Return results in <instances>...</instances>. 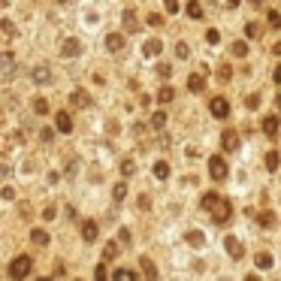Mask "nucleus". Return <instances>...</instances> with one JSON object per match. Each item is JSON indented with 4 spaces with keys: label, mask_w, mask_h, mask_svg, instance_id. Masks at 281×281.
Segmentation results:
<instances>
[{
    "label": "nucleus",
    "mask_w": 281,
    "mask_h": 281,
    "mask_svg": "<svg viewBox=\"0 0 281 281\" xmlns=\"http://www.w3.org/2000/svg\"><path fill=\"white\" fill-rule=\"evenodd\" d=\"M221 145H224L227 151H236V148H239V133H236L233 127L224 130V133H221Z\"/></svg>",
    "instance_id": "11"
},
{
    "label": "nucleus",
    "mask_w": 281,
    "mask_h": 281,
    "mask_svg": "<svg viewBox=\"0 0 281 281\" xmlns=\"http://www.w3.org/2000/svg\"><path fill=\"white\" fill-rule=\"evenodd\" d=\"M30 272H33V260H30L27 254L12 257V263H9V278H12V281H24Z\"/></svg>",
    "instance_id": "2"
},
{
    "label": "nucleus",
    "mask_w": 281,
    "mask_h": 281,
    "mask_svg": "<svg viewBox=\"0 0 281 281\" xmlns=\"http://www.w3.org/2000/svg\"><path fill=\"white\" fill-rule=\"evenodd\" d=\"M257 224H260V227H272V224H275V215H272V212H260V215H257Z\"/></svg>",
    "instance_id": "30"
},
{
    "label": "nucleus",
    "mask_w": 281,
    "mask_h": 281,
    "mask_svg": "<svg viewBox=\"0 0 281 281\" xmlns=\"http://www.w3.org/2000/svg\"><path fill=\"white\" fill-rule=\"evenodd\" d=\"M164 124H167V115H164V112H154V115H151V127H154V130H160Z\"/></svg>",
    "instance_id": "32"
},
{
    "label": "nucleus",
    "mask_w": 281,
    "mask_h": 281,
    "mask_svg": "<svg viewBox=\"0 0 281 281\" xmlns=\"http://www.w3.org/2000/svg\"><path fill=\"white\" fill-rule=\"evenodd\" d=\"M33 112H36V115H46V112H49V100H46V97H36V100H33Z\"/></svg>",
    "instance_id": "28"
},
{
    "label": "nucleus",
    "mask_w": 281,
    "mask_h": 281,
    "mask_svg": "<svg viewBox=\"0 0 281 281\" xmlns=\"http://www.w3.org/2000/svg\"><path fill=\"white\" fill-rule=\"evenodd\" d=\"M118 242H121V245H130V230H127V227L118 230Z\"/></svg>",
    "instance_id": "35"
},
{
    "label": "nucleus",
    "mask_w": 281,
    "mask_h": 281,
    "mask_svg": "<svg viewBox=\"0 0 281 281\" xmlns=\"http://www.w3.org/2000/svg\"><path fill=\"white\" fill-rule=\"evenodd\" d=\"M245 33H248V36H257V24H254V21H248V24H245Z\"/></svg>",
    "instance_id": "43"
},
{
    "label": "nucleus",
    "mask_w": 281,
    "mask_h": 281,
    "mask_svg": "<svg viewBox=\"0 0 281 281\" xmlns=\"http://www.w3.org/2000/svg\"><path fill=\"white\" fill-rule=\"evenodd\" d=\"M278 130H281L278 115H266V118H263V133H266L269 139H275V136H278Z\"/></svg>",
    "instance_id": "8"
},
{
    "label": "nucleus",
    "mask_w": 281,
    "mask_h": 281,
    "mask_svg": "<svg viewBox=\"0 0 281 281\" xmlns=\"http://www.w3.org/2000/svg\"><path fill=\"white\" fill-rule=\"evenodd\" d=\"M206 39H209V43H218V39H221V33H218V30H215V27H212V30H209V33H206Z\"/></svg>",
    "instance_id": "41"
},
{
    "label": "nucleus",
    "mask_w": 281,
    "mask_h": 281,
    "mask_svg": "<svg viewBox=\"0 0 281 281\" xmlns=\"http://www.w3.org/2000/svg\"><path fill=\"white\" fill-rule=\"evenodd\" d=\"M61 55L64 58H76V55H82V43H79V39H64V46H61Z\"/></svg>",
    "instance_id": "9"
},
{
    "label": "nucleus",
    "mask_w": 281,
    "mask_h": 281,
    "mask_svg": "<svg viewBox=\"0 0 281 281\" xmlns=\"http://www.w3.org/2000/svg\"><path fill=\"white\" fill-rule=\"evenodd\" d=\"M43 218H46V221H52V218H55V206H52V203L43 209Z\"/></svg>",
    "instance_id": "40"
},
{
    "label": "nucleus",
    "mask_w": 281,
    "mask_h": 281,
    "mask_svg": "<svg viewBox=\"0 0 281 281\" xmlns=\"http://www.w3.org/2000/svg\"><path fill=\"white\" fill-rule=\"evenodd\" d=\"M0 193H3V199H12V196H15V190H12V187H3Z\"/></svg>",
    "instance_id": "47"
},
{
    "label": "nucleus",
    "mask_w": 281,
    "mask_h": 281,
    "mask_svg": "<svg viewBox=\"0 0 281 281\" xmlns=\"http://www.w3.org/2000/svg\"><path fill=\"white\" fill-rule=\"evenodd\" d=\"M118 257V242H109L106 248H103V263H109V260H115Z\"/></svg>",
    "instance_id": "25"
},
{
    "label": "nucleus",
    "mask_w": 281,
    "mask_h": 281,
    "mask_svg": "<svg viewBox=\"0 0 281 281\" xmlns=\"http://www.w3.org/2000/svg\"><path fill=\"white\" fill-rule=\"evenodd\" d=\"M167 176H170V164H167V160H157V164H154V179L164 182Z\"/></svg>",
    "instance_id": "21"
},
{
    "label": "nucleus",
    "mask_w": 281,
    "mask_h": 281,
    "mask_svg": "<svg viewBox=\"0 0 281 281\" xmlns=\"http://www.w3.org/2000/svg\"><path fill=\"white\" fill-rule=\"evenodd\" d=\"M55 127L61 133H73V118H70V112H58L55 115Z\"/></svg>",
    "instance_id": "10"
},
{
    "label": "nucleus",
    "mask_w": 281,
    "mask_h": 281,
    "mask_svg": "<svg viewBox=\"0 0 281 281\" xmlns=\"http://www.w3.org/2000/svg\"><path fill=\"white\" fill-rule=\"evenodd\" d=\"M33 82H36V85H49V82H52V73H49L46 67H36V70H33Z\"/></svg>",
    "instance_id": "17"
},
{
    "label": "nucleus",
    "mask_w": 281,
    "mask_h": 281,
    "mask_svg": "<svg viewBox=\"0 0 281 281\" xmlns=\"http://www.w3.org/2000/svg\"><path fill=\"white\" fill-rule=\"evenodd\" d=\"M145 21H148V24H151V27H160V24H164V18H160V15H157V12H151V15H148V18H145Z\"/></svg>",
    "instance_id": "37"
},
{
    "label": "nucleus",
    "mask_w": 281,
    "mask_h": 281,
    "mask_svg": "<svg viewBox=\"0 0 281 281\" xmlns=\"http://www.w3.org/2000/svg\"><path fill=\"white\" fill-rule=\"evenodd\" d=\"M218 79H221V82H227V79H230V67H221L218 70Z\"/></svg>",
    "instance_id": "42"
},
{
    "label": "nucleus",
    "mask_w": 281,
    "mask_h": 281,
    "mask_svg": "<svg viewBox=\"0 0 281 281\" xmlns=\"http://www.w3.org/2000/svg\"><path fill=\"white\" fill-rule=\"evenodd\" d=\"M36 281H52V278H36Z\"/></svg>",
    "instance_id": "51"
},
{
    "label": "nucleus",
    "mask_w": 281,
    "mask_h": 281,
    "mask_svg": "<svg viewBox=\"0 0 281 281\" xmlns=\"http://www.w3.org/2000/svg\"><path fill=\"white\" fill-rule=\"evenodd\" d=\"M124 27L133 33L136 27H139V21H136V15H133V9H124Z\"/></svg>",
    "instance_id": "24"
},
{
    "label": "nucleus",
    "mask_w": 281,
    "mask_h": 281,
    "mask_svg": "<svg viewBox=\"0 0 281 281\" xmlns=\"http://www.w3.org/2000/svg\"><path fill=\"white\" fill-rule=\"evenodd\" d=\"M70 106H73V109H88V106H91V94H88L85 88H76V91L70 94Z\"/></svg>",
    "instance_id": "5"
},
{
    "label": "nucleus",
    "mask_w": 281,
    "mask_h": 281,
    "mask_svg": "<svg viewBox=\"0 0 281 281\" xmlns=\"http://www.w3.org/2000/svg\"><path fill=\"white\" fill-rule=\"evenodd\" d=\"M106 49H109V52H121V49H124V36H121V33H109V36H106Z\"/></svg>",
    "instance_id": "15"
},
{
    "label": "nucleus",
    "mask_w": 281,
    "mask_h": 281,
    "mask_svg": "<svg viewBox=\"0 0 281 281\" xmlns=\"http://www.w3.org/2000/svg\"><path fill=\"white\" fill-rule=\"evenodd\" d=\"M112 196H115V203H121V199L127 196V185H124V182H118V185L112 187Z\"/></svg>",
    "instance_id": "27"
},
{
    "label": "nucleus",
    "mask_w": 281,
    "mask_h": 281,
    "mask_svg": "<svg viewBox=\"0 0 281 281\" xmlns=\"http://www.w3.org/2000/svg\"><path fill=\"white\" fill-rule=\"evenodd\" d=\"M173 97H176V91H173L170 85H164V88H160V91H157V100H160V103H170Z\"/></svg>",
    "instance_id": "29"
},
{
    "label": "nucleus",
    "mask_w": 281,
    "mask_h": 281,
    "mask_svg": "<svg viewBox=\"0 0 281 281\" xmlns=\"http://www.w3.org/2000/svg\"><path fill=\"white\" fill-rule=\"evenodd\" d=\"M185 9H187V15H190V18H203V6L193 3V0H190V3H187Z\"/></svg>",
    "instance_id": "31"
},
{
    "label": "nucleus",
    "mask_w": 281,
    "mask_h": 281,
    "mask_svg": "<svg viewBox=\"0 0 281 281\" xmlns=\"http://www.w3.org/2000/svg\"><path fill=\"white\" fill-rule=\"evenodd\" d=\"M209 112H212L215 118H227V115H230V103H227L224 97H212V100H209Z\"/></svg>",
    "instance_id": "7"
},
{
    "label": "nucleus",
    "mask_w": 281,
    "mask_h": 281,
    "mask_svg": "<svg viewBox=\"0 0 281 281\" xmlns=\"http://www.w3.org/2000/svg\"><path fill=\"white\" fill-rule=\"evenodd\" d=\"M121 173H124V176H133V173H136L133 157H124V160H121Z\"/></svg>",
    "instance_id": "33"
},
{
    "label": "nucleus",
    "mask_w": 281,
    "mask_h": 281,
    "mask_svg": "<svg viewBox=\"0 0 281 281\" xmlns=\"http://www.w3.org/2000/svg\"><path fill=\"white\" fill-rule=\"evenodd\" d=\"M139 266H142V275H145V281H157V266H154L148 257H139Z\"/></svg>",
    "instance_id": "13"
},
{
    "label": "nucleus",
    "mask_w": 281,
    "mask_h": 281,
    "mask_svg": "<svg viewBox=\"0 0 281 281\" xmlns=\"http://www.w3.org/2000/svg\"><path fill=\"white\" fill-rule=\"evenodd\" d=\"M206 88V79L203 76H199V73H193L190 79H187V91H193V94H199V91H203Z\"/></svg>",
    "instance_id": "16"
},
{
    "label": "nucleus",
    "mask_w": 281,
    "mask_h": 281,
    "mask_svg": "<svg viewBox=\"0 0 281 281\" xmlns=\"http://www.w3.org/2000/svg\"><path fill=\"white\" fill-rule=\"evenodd\" d=\"M203 209L218 221V224H224V221H230L233 218V206H230V199L227 196H221V193H215V190H209V193H203Z\"/></svg>",
    "instance_id": "1"
},
{
    "label": "nucleus",
    "mask_w": 281,
    "mask_h": 281,
    "mask_svg": "<svg viewBox=\"0 0 281 281\" xmlns=\"http://www.w3.org/2000/svg\"><path fill=\"white\" fill-rule=\"evenodd\" d=\"M157 73L164 76V79H170V76H173V67H170V64H160V67H157Z\"/></svg>",
    "instance_id": "38"
},
{
    "label": "nucleus",
    "mask_w": 281,
    "mask_h": 281,
    "mask_svg": "<svg viewBox=\"0 0 281 281\" xmlns=\"http://www.w3.org/2000/svg\"><path fill=\"white\" fill-rule=\"evenodd\" d=\"M176 55H179V58H187V46H185V43H179V46H176Z\"/></svg>",
    "instance_id": "44"
},
{
    "label": "nucleus",
    "mask_w": 281,
    "mask_h": 281,
    "mask_svg": "<svg viewBox=\"0 0 281 281\" xmlns=\"http://www.w3.org/2000/svg\"><path fill=\"white\" fill-rule=\"evenodd\" d=\"M55 139V130L52 127H43V142H52Z\"/></svg>",
    "instance_id": "39"
},
{
    "label": "nucleus",
    "mask_w": 281,
    "mask_h": 281,
    "mask_svg": "<svg viewBox=\"0 0 281 281\" xmlns=\"http://www.w3.org/2000/svg\"><path fill=\"white\" fill-rule=\"evenodd\" d=\"M245 281H260V278L257 275H245Z\"/></svg>",
    "instance_id": "50"
},
{
    "label": "nucleus",
    "mask_w": 281,
    "mask_h": 281,
    "mask_svg": "<svg viewBox=\"0 0 281 281\" xmlns=\"http://www.w3.org/2000/svg\"><path fill=\"white\" fill-rule=\"evenodd\" d=\"M185 239H187V245H193V248H199V245H203V242H206V236H203V233H199V230H190V233H187Z\"/></svg>",
    "instance_id": "22"
},
{
    "label": "nucleus",
    "mask_w": 281,
    "mask_h": 281,
    "mask_svg": "<svg viewBox=\"0 0 281 281\" xmlns=\"http://www.w3.org/2000/svg\"><path fill=\"white\" fill-rule=\"evenodd\" d=\"M272 79H275V85H281V64L275 67V73H272Z\"/></svg>",
    "instance_id": "46"
},
{
    "label": "nucleus",
    "mask_w": 281,
    "mask_h": 281,
    "mask_svg": "<svg viewBox=\"0 0 281 281\" xmlns=\"http://www.w3.org/2000/svg\"><path fill=\"white\" fill-rule=\"evenodd\" d=\"M97 233H100L97 221H85L82 224V239H85V242H97Z\"/></svg>",
    "instance_id": "12"
},
{
    "label": "nucleus",
    "mask_w": 281,
    "mask_h": 281,
    "mask_svg": "<svg viewBox=\"0 0 281 281\" xmlns=\"http://www.w3.org/2000/svg\"><path fill=\"white\" fill-rule=\"evenodd\" d=\"M9 173V167H3V164H0V176H6Z\"/></svg>",
    "instance_id": "48"
},
{
    "label": "nucleus",
    "mask_w": 281,
    "mask_h": 281,
    "mask_svg": "<svg viewBox=\"0 0 281 281\" xmlns=\"http://www.w3.org/2000/svg\"><path fill=\"white\" fill-rule=\"evenodd\" d=\"M233 55L236 58H245L248 55V43H245V39H236V43H233Z\"/></svg>",
    "instance_id": "26"
},
{
    "label": "nucleus",
    "mask_w": 281,
    "mask_h": 281,
    "mask_svg": "<svg viewBox=\"0 0 281 281\" xmlns=\"http://www.w3.org/2000/svg\"><path fill=\"white\" fill-rule=\"evenodd\" d=\"M112 281H139L133 269H115L112 272Z\"/></svg>",
    "instance_id": "19"
},
{
    "label": "nucleus",
    "mask_w": 281,
    "mask_h": 281,
    "mask_svg": "<svg viewBox=\"0 0 281 281\" xmlns=\"http://www.w3.org/2000/svg\"><path fill=\"white\" fill-rule=\"evenodd\" d=\"M278 167H281L278 151H269V154H266V170H269V173H278Z\"/></svg>",
    "instance_id": "20"
},
{
    "label": "nucleus",
    "mask_w": 281,
    "mask_h": 281,
    "mask_svg": "<svg viewBox=\"0 0 281 281\" xmlns=\"http://www.w3.org/2000/svg\"><path fill=\"white\" fill-rule=\"evenodd\" d=\"M94 281H109V272H106V263H97V269H94Z\"/></svg>",
    "instance_id": "34"
},
{
    "label": "nucleus",
    "mask_w": 281,
    "mask_h": 281,
    "mask_svg": "<svg viewBox=\"0 0 281 281\" xmlns=\"http://www.w3.org/2000/svg\"><path fill=\"white\" fill-rule=\"evenodd\" d=\"M164 52V43H160V39H148V43L142 46V55L145 58H154V55H160Z\"/></svg>",
    "instance_id": "14"
},
{
    "label": "nucleus",
    "mask_w": 281,
    "mask_h": 281,
    "mask_svg": "<svg viewBox=\"0 0 281 281\" xmlns=\"http://www.w3.org/2000/svg\"><path fill=\"white\" fill-rule=\"evenodd\" d=\"M227 173H230V170H227V164H224V157L212 154V157H209V176H212L215 182H224V179H227Z\"/></svg>",
    "instance_id": "3"
},
{
    "label": "nucleus",
    "mask_w": 281,
    "mask_h": 281,
    "mask_svg": "<svg viewBox=\"0 0 281 281\" xmlns=\"http://www.w3.org/2000/svg\"><path fill=\"white\" fill-rule=\"evenodd\" d=\"M245 103H248V106H251V109H257V106H260V97H257V94H251V97H248V100H245Z\"/></svg>",
    "instance_id": "45"
},
{
    "label": "nucleus",
    "mask_w": 281,
    "mask_h": 281,
    "mask_svg": "<svg viewBox=\"0 0 281 281\" xmlns=\"http://www.w3.org/2000/svg\"><path fill=\"white\" fill-rule=\"evenodd\" d=\"M76 281H82V278H76Z\"/></svg>",
    "instance_id": "52"
},
{
    "label": "nucleus",
    "mask_w": 281,
    "mask_h": 281,
    "mask_svg": "<svg viewBox=\"0 0 281 281\" xmlns=\"http://www.w3.org/2000/svg\"><path fill=\"white\" fill-rule=\"evenodd\" d=\"M18 67V58L12 52H0V76H12Z\"/></svg>",
    "instance_id": "4"
},
{
    "label": "nucleus",
    "mask_w": 281,
    "mask_h": 281,
    "mask_svg": "<svg viewBox=\"0 0 281 281\" xmlns=\"http://www.w3.org/2000/svg\"><path fill=\"white\" fill-rule=\"evenodd\" d=\"M269 24H272V27H281V12L269 9Z\"/></svg>",
    "instance_id": "36"
},
{
    "label": "nucleus",
    "mask_w": 281,
    "mask_h": 281,
    "mask_svg": "<svg viewBox=\"0 0 281 281\" xmlns=\"http://www.w3.org/2000/svg\"><path fill=\"white\" fill-rule=\"evenodd\" d=\"M275 106H281V91H278V94H275Z\"/></svg>",
    "instance_id": "49"
},
{
    "label": "nucleus",
    "mask_w": 281,
    "mask_h": 281,
    "mask_svg": "<svg viewBox=\"0 0 281 281\" xmlns=\"http://www.w3.org/2000/svg\"><path fill=\"white\" fill-rule=\"evenodd\" d=\"M224 248H227V254H230L233 260H242V257H245V248H242V242H239L236 236H227V239H224Z\"/></svg>",
    "instance_id": "6"
},
{
    "label": "nucleus",
    "mask_w": 281,
    "mask_h": 281,
    "mask_svg": "<svg viewBox=\"0 0 281 281\" xmlns=\"http://www.w3.org/2000/svg\"><path fill=\"white\" fill-rule=\"evenodd\" d=\"M254 263H257V269H272V254H266V251H260V254L254 257Z\"/></svg>",
    "instance_id": "23"
},
{
    "label": "nucleus",
    "mask_w": 281,
    "mask_h": 281,
    "mask_svg": "<svg viewBox=\"0 0 281 281\" xmlns=\"http://www.w3.org/2000/svg\"><path fill=\"white\" fill-rule=\"evenodd\" d=\"M30 242H33L36 248H46V245H49V233H46V230H33V233H30Z\"/></svg>",
    "instance_id": "18"
}]
</instances>
